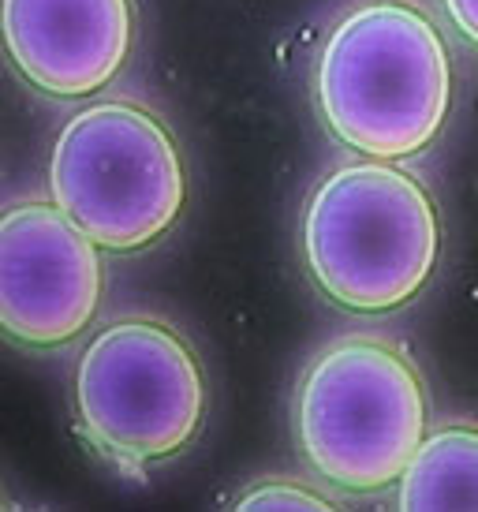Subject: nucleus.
I'll return each instance as SVG.
<instances>
[{"mask_svg": "<svg viewBox=\"0 0 478 512\" xmlns=\"http://www.w3.org/2000/svg\"><path fill=\"white\" fill-rule=\"evenodd\" d=\"M318 116L359 157L408 161L430 150L452 109V57L415 0H359L314 60Z\"/></svg>", "mask_w": 478, "mask_h": 512, "instance_id": "f257e3e1", "label": "nucleus"}, {"mask_svg": "<svg viewBox=\"0 0 478 512\" xmlns=\"http://www.w3.org/2000/svg\"><path fill=\"white\" fill-rule=\"evenodd\" d=\"M101 247L53 199H19L0 217V326L19 348L53 352L98 318Z\"/></svg>", "mask_w": 478, "mask_h": 512, "instance_id": "423d86ee", "label": "nucleus"}, {"mask_svg": "<svg viewBox=\"0 0 478 512\" xmlns=\"http://www.w3.org/2000/svg\"><path fill=\"white\" fill-rule=\"evenodd\" d=\"M441 217L419 176L359 157L318 180L303 210V262L340 311L389 314L430 285Z\"/></svg>", "mask_w": 478, "mask_h": 512, "instance_id": "7ed1b4c3", "label": "nucleus"}, {"mask_svg": "<svg viewBox=\"0 0 478 512\" xmlns=\"http://www.w3.org/2000/svg\"><path fill=\"white\" fill-rule=\"evenodd\" d=\"M49 191L105 251L131 255L180 221L187 169L169 124L150 105L98 98L60 128Z\"/></svg>", "mask_w": 478, "mask_h": 512, "instance_id": "20e7f679", "label": "nucleus"}, {"mask_svg": "<svg viewBox=\"0 0 478 512\" xmlns=\"http://www.w3.org/2000/svg\"><path fill=\"white\" fill-rule=\"evenodd\" d=\"M396 505L404 512H478V423H445L411 456Z\"/></svg>", "mask_w": 478, "mask_h": 512, "instance_id": "6e6552de", "label": "nucleus"}, {"mask_svg": "<svg viewBox=\"0 0 478 512\" xmlns=\"http://www.w3.org/2000/svg\"><path fill=\"white\" fill-rule=\"evenodd\" d=\"M452 27L464 34V42H471L478 49V0H445Z\"/></svg>", "mask_w": 478, "mask_h": 512, "instance_id": "9d476101", "label": "nucleus"}, {"mask_svg": "<svg viewBox=\"0 0 478 512\" xmlns=\"http://www.w3.org/2000/svg\"><path fill=\"white\" fill-rule=\"evenodd\" d=\"M292 430L325 486L381 494L400 483L430 434L426 382L393 337L340 333L299 374Z\"/></svg>", "mask_w": 478, "mask_h": 512, "instance_id": "f03ea898", "label": "nucleus"}, {"mask_svg": "<svg viewBox=\"0 0 478 512\" xmlns=\"http://www.w3.org/2000/svg\"><path fill=\"white\" fill-rule=\"evenodd\" d=\"M86 441L120 468L180 456L206 419V374L191 341L150 314H127L90 337L75 367Z\"/></svg>", "mask_w": 478, "mask_h": 512, "instance_id": "39448f33", "label": "nucleus"}, {"mask_svg": "<svg viewBox=\"0 0 478 512\" xmlns=\"http://www.w3.org/2000/svg\"><path fill=\"white\" fill-rule=\"evenodd\" d=\"M131 45V0H4L8 60L45 98L101 94L124 72Z\"/></svg>", "mask_w": 478, "mask_h": 512, "instance_id": "0eeeda50", "label": "nucleus"}, {"mask_svg": "<svg viewBox=\"0 0 478 512\" xmlns=\"http://www.w3.org/2000/svg\"><path fill=\"white\" fill-rule=\"evenodd\" d=\"M236 509L243 512H269V509H288V512H325L337 509V501L322 494L318 486L299 483V479H266L243 490L236 498Z\"/></svg>", "mask_w": 478, "mask_h": 512, "instance_id": "1a4fd4ad", "label": "nucleus"}]
</instances>
